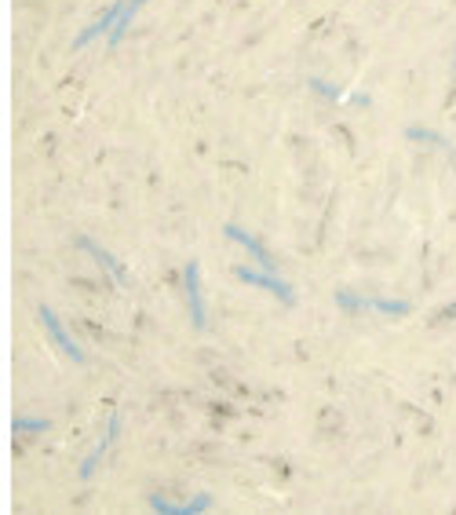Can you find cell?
<instances>
[{"instance_id": "obj_6", "label": "cell", "mask_w": 456, "mask_h": 515, "mask_svg": "<svg viewBox=\"0 0 456 515\" xmlns=\"http://www.w3.org/2000/svg\"><path fill=\"white\" fill-rule=\"evenodd\" d=\"M117 15H121V0H117V5H113V8H106V12H102V15H99V19H95V23L88 26V30H81V34L73 37V48L81 52V48H88V44H92L95 37H102V34L110 37V30H113Z\"/></svg>"}, {"instance_id": "obj_5", "label": "cell", "mask_w": 456, "mask_h": 515, "mask_svg": "<svg viewBox=\"0 0 456 515\" xmlns=\"http://www.w3.org/2000/svg\"><path fill=\"white\" fill-rule=\"evenodd\" d=\"M117 432H121V417H117V413H110V421H106V435L95 442V450H92V453L84 457V464H81V479H92V475H95V468H99V461L106 457V450L113 446Z\"/></svg>"}, {"instance_id": "obj_15", "label": "cell", "mask_w": 456, "mask_h": 515, "mask_svg": "<svg viewBox=\"0 0 456 515\" xmlns=\"http://www.w3.org/2000/svg\"><path fill=\"white\" fill-rule=\"evenodd\" d=\"M445 318H456V304H452V307H445V311L438 315V322H445Z\"/></svg>"}, {"instance_id": "obj_2", "label": "cell", "mask_w": 456, "mask_h": 515, "mask_svg": "<svg viewBox=\"0 0 456 515\" xmlns=\"http://www.w3.org/2000/svg\"><path fill=\"white\" fill-rule=\"evenodd\" d=\"M223 234H227L230 241H238V245H241V248H245V252L252 256V260L259 264V271H274V275H277V264H274V256L267 252V245H263V241H259L256 234H248V230H245V227H238V223H223Z\"/></svg>"}, {"instance_id": "obj_1", "label": "cell", "mask_w": 456, "mask_h": 515, "mask_svg": "<svg viewBox=\"0 0 456 515\" xmlns=\"http://www.w3.org/2000/svg\"><path fill=\"white\" fill-rule=\"evenodd\" d=\"M234 278H238V282H245V286L267 289V293H270V296H277L285 307H292V304H296L292 286H288V282H281L274 271H259V267H256V271H248V267H238V271H234Z\"/></svg>"}, {"instance_id": "obj_11", "label": "cell", "mask_w": 456, "mask_h": 515, "mask_svg": "<svg viewBox=\"0 0 456 515\" xmlns=\"http://www.w3.org/2000/svg\"><path fill=\"white\" fill-rule=\"evenodd\" d=\"M52 424L37 421V417H15V435H44Z\"/></svg>"}, {"instance_id": "obj_10", "label": "cell", "mask_w": 456, "mask_h": 515, "mask_svg": "<svg viewBox=\"0 0 456 515\" xmlns=\"http://www.w3.org/2000/svg\"><path fill=\"white\" fill-rule=\"evenodd\" d=\"M365 311L402 318V315H409V311H412V304H409V300H380V296H365Z\"/></svg>"}, {"instance_id": "obj_8", "label": "cell", "mask_w": 456, "mask_h": 515, "mask_svg": "<svg viewBox=\"0 0 456 515\" xmlns=\"http://www.w3.org/2000/svg\"><path fill=\"white\" fill-rule=\"evenodd\" d=\"M150 508L154 511H165V515H198V511H209L212 508V497H198V500H183V504H172L165 497H150Z\"/></svg>"}, {"instance_id": "obj_4", "label": "cell", "mask_w": 456, "mask_h": 515, "mask_svg": "<svg viewBox=\"0 0 456 515\" xmlns=\"http://www.w3.org/2000/svg\"><path fill=\"white\" fill-rule=\"evenodd\" d=\"M41 322H44V329H48V336H52V344L66 355V358H73V362H84V351L77 347V340L66 333V326L59 322V315L52 311V307H41Z\"/></svg>"}, {"instance_id": "obj_12", "label": "cell", "mask_w": 456, "mask_h": 515, "mask_svg": "<svg viewBox=\"0 0 456 515\" xmlns=\"http://www.w3.org/2000/svg\"><path fill=\"white\" fill-rule=\"evenodd\" d=\"M336 304L344 307V311H365V296H354V293H336Z\"/></svg>"}, {"instance_id": "obj_3", "label": "cell", "mask_w": 456, "mask_h": 515, "mask_svg": "<svg viewBox=\"0 0 456 515\" xmlns=\"http://www.w3.org/2000/svg\"><path fill=\"white\" fill-rule=\"evenodd\" d=\"M183 278H187V307H190V322H194V329H209V311H205V296H201V264L190 260L187 271H183Z\"/></svg>"}, {"instance_id": "obj_13", "label": "cell", "mask_w": 456, "mask_h": 515, "mask_svg": "<svg viewBox=\"0 0 456 515\" xmlns=\"http://www.w3.org/2000/svg\"><path fill=\"white\" fill-rule=\"evenodd\" d=\"M405 136H409V140H423V143H434V147H441V151L449 147V143H445L441 136H434V132H427V128H409V132H405Z\"/></svg>"}, {"instance_id": "obj_9", "label": "cell", "mask_w": 456, "mask_h": 515, "mask_svg": "<svg viewBox=\"0 0 456 515\" xmlns=\"http://www.w3.org/2000/svg\"><path fill=\"white\" fill-rule=\"evenodd\" d=\"M146 5V0H121V15H117V23H113V30H110V44H121L124 41V34L131 30V19H135V12Z\"/></svg>"}, {"instance_id": "obj_7", "label": "cell", "mask_w": 456, "mask_h": 515, "mask_svg": "<svg viewBox=\"0 0 456 515\" xmlns=\"http://www.w3.org/2000/svg\"><path fill=\"white\" fill-rule=\"evenodd\" d=\"M77 245H81L84 252H92V256H95V264H102V267L113 275V282H117V286H128V271H124V267L113 260V256H110V252H106L99 241H92L88 234H81V238H77Z\"/></svg>"}, {"instance_id": "obj_14", "label": "cell", "mask_w": 456, "mask_h": 515, "mask_svg": "<svg viewBox=\"0 0 456 515\" xmlns=\"http://www.w3.org/2000/svg\"><path fill=\"white\" fill-rule=\"evenodd\" d=\"M311 84H315V88H318V92H322V95H329V99H336V95H340V92H336V88H333V84H325V81H318V77H315V81H311Z\"/></svg>"}]
</instances>
